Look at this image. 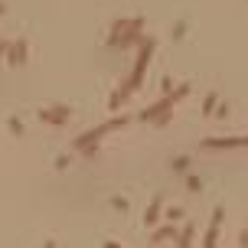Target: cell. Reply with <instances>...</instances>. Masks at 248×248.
Here are the masks:
<instances>
[{"label":"cell","mask_w":248,"mask_h":248,"mask_svg":"<svg viewBox=\"0 0 248 248\" xmlns=\"http://www.w3.org/2000/svg\"><path fill=\"white\" fill-rule=\"evenodd\" d=\"M245 144H248V137H222V140L209 137L206 140V147H245Z\"/></svg>","instance_id":"obj_1"},{"label":"cell","mask_w":248,"mask_h":248,"mask_svg":"<svg viewBox=\"0 0 248 248\" xmlns=\"http://www.w3.org/2000/svg\"><path fill=\"white\" fill-rule=\"evenodd\" d=\"M170 108H173V98L167 95V98H163V101H157V105H150L147 111H140V118H144V121H150V118H157V114H160V111H170Z\"/></svg>","instance_id":"obj_2"},{"label":"cell","mask_w":248,"mask_h":248,"mask_svg":"<svg viewBox=\"0 0 248 248\" xmlns=\"http://www.w3.org/2000/svg\"><path fill=\"white\" fill-rule=\"evenodd\" d=\"M167 238H176V229H173L170 222H167V225H160V229H157V232L150 235V242L157 245V242H167Z\"/></svg>","instance_id":"obj_3"},{"label":"cell","mask_w":248,"mask_h":248,"mask_svg":"<svg viewBox=\"0 0 248 248\" xmlns=\"http://www.w3.org/2000/svg\"><path fill=\"white\" fill-rule=\"evenodd\" d=\"M160 202H163L160 196H154V202H150L147 216H144V222H147V225H157V219H160Z\"/></svg>","instance_id":"obj_4"},{"label":"cell","mask_w":248,"mask_h":248,"mask_svg":"<svg viewBox=\"0 0 248 248\" xmlns=\"http://www.w3.org/2000/svg\"><path fill=\"white\" fill-rule=\"evenodd\" d=\"M219 225H222V222H209V229H206V238H202V248H216V238H219Z\"/></svg>","instance_id":"obj_5"},{"label":"cell","mask_w":248,"mask_h":248,"mask_svg":"<svg viewBox=\"0 0 248 248\" xmlns=\"http://www.w3.org/2000/svg\"><path fill=\"white\" fill-rule=\"evenodd\" d=\"M193 235H196V232H193V225H186L183 232H176V245H180V248H189V245H193Z\"/></svg>","instance_id":"obj_6"},{"label":"cell","mask_w":248,"mask_h":248,"mask_svg":"<svg viewBox=\"0 0 248 248\" xmlns=\"http://www.w3.org/2000/svg\"><path fill=\"white\" fill-rule=\"evenodd\" d=\"M186 189H189V193H199V189H202V180H199L196 173H189L186 176Z\"/></svg>","instance_id":"obj_7"},{"label":"cell","mask_w":248,"mask_h":248,"mask_svg":"<svg viewBox=\"0 0 248 248\" xmlns=\"http://www.w3.org/2000/svg\"><path fill=\"white\" fill-rule=\"evenodd\" d=\"M216 111V92H209L206 95V105H202V114H212Z\"/></svg>","instance_id":"obj_8"},{"label":"cell","mask_w":248,"mask_h":248,"mask_svg":"<svg viewBox=\"0 0 248 248\" xmlns=\"http://www.w3.org/2000/svg\"><path fill=\"white\" fill-rule=\"evenodd\" d=\"M111 206H114V209H118V212H127V202H124L121 196H114V199H111Z\"/></svg>","instance_id":"obj_9"},{"label":"cell","mask_w":248,"mask_h":248,"mask_svg":"<svg viewBox=\"0 0 248 248\" xmlns=\"http://www.w3.org/2000/svg\"><path fill=\"white\" fill-rule=\"evenodd\" d=\"M189 167V157H176L173 160V170H186Z\"/></svg>","instance_id":"obj_10"},{"label":"cell","mask_w":248,"mask_h":248,"mask_svg":"<svg viewBox=\"0 0 248 248\" xmlns=\"http://www.w3.org/2000/svg\"><path fill=\"white\" fill-rule=\"evenodd\" d=\"M183 36H186V23L180 20V23H176V30H173V39H183Z\"/></svg>","instance_id":"obj_11"},{"label":"cell","mask_w":248,"mask_h":248,"mask_svg":"<svg viewBox=\"0 0 248 248\" xmlns=\"http://www.w3.org/2000/svg\"><path fill=\"white\" fill-rule=\"evenodd\" d=\"M167 219H170V222H176V219H183V209H170V212H167Z\"/></svg>","instance_id":"obj_12"},{"label":"cell","mask_w":248,"mask_h":248,"mask_svg":"<svg viewBox=\"0 0 248 248\" xmlns=\"http://www.w3.org/2000/svg\"><path fill=\"white\" fill-rule=\"evenodd\" d=\"M238 242H242V248H248V232H242V238H238Z\"/></svg>","instance_id":"obj_13"},{"label":"cell","mask_w":248,"mask_h":248,"mask_svg":"<svg viewBox=\"0 0 248 248\" xmlns=\"http://www.w3.org/2000/svg\"><path fill=\"white\" fill-rule=\"evenodd\" d=\"M105 248H121V245H114V242H108V245H105Z\"/></svg>","instance_id":"obj_14"}]
</instances>
